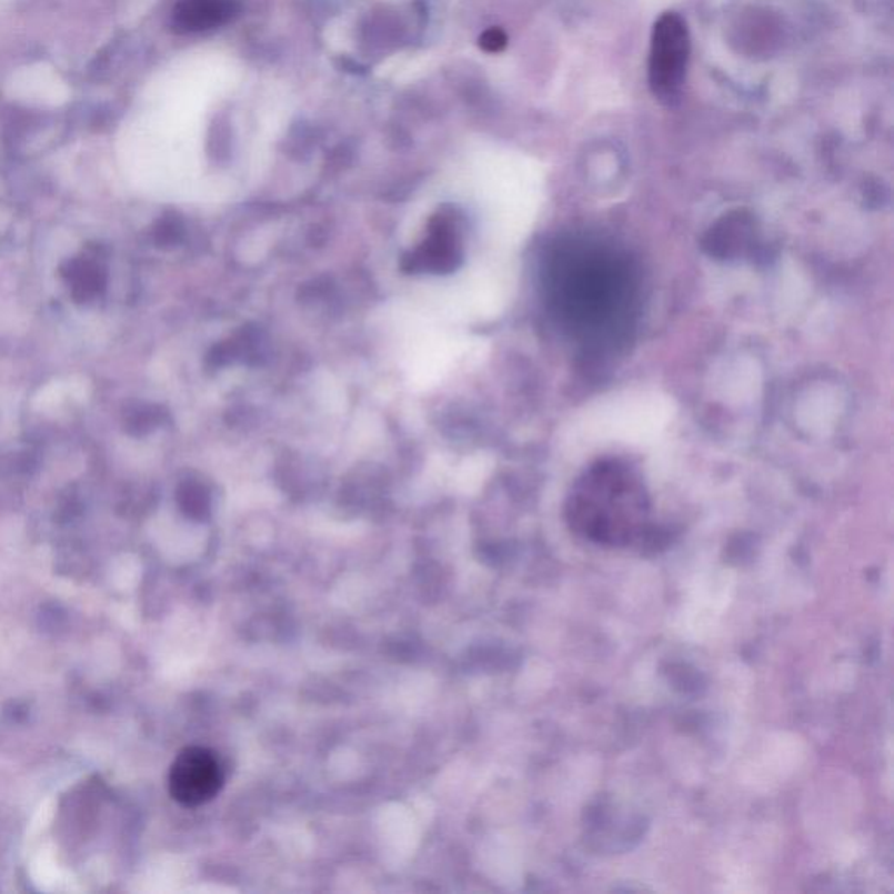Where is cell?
Segmentation results:
<instances>
[{"instance_id": "cell-1", "label": "cell", "mask_w": 894, "mask_h": 894, "mask_svg": "<svg viewBox=\"0 0 894 894\" xmlns=\"http://www.w3.org/2000/svg\"><path fill=\"white\" fill-rule=\"evenodd\" d=\"M548 292L566 331L584 343H615L630 329L636 277L630 258L615 247L567 238L548 264Z\"/></svg>"}, {"instance_id": "cell-2", "label": "cell", "mask_w": 894, "mask_h": 894, "mask_svg": "<svg viewBox=\"0 0 894 894\" xmlns=\"http://www.w3.org/2000/svg\"><path fill=\"white\" fill-rule=\"evenodd\" d=\"M691 58V33L680 14L659 18L650 46L649 81L655 99L673 107L682 99L686 67Z\"/></svg>"}, {"instance_id": "cell-3", "label": "cell", "mask_w": 894, "mask_h": 894, "mask_svg": "<svg viewBox=\"0 0 894 894\" xmlns=\"http://www.w3.org/2000/svg\"><path fill=\"white\" fill-rule=\"evenodd\" d=\"M224 786V769L212 750L184 747L168 774V792L177 804L194 808L209 804Z\"/></svg>"}, {"instance_id": "cell-4", "label": "cell", "mask_w": 894, "mask_h": 894, "mask_svg": "<svg viewBox=\"0 0 894 894\" xmlns=\"http://www.w3.org/2000/svg\"><path fill=\"white\" fill-rule=\"evenodd\" d=\"M234 9V0H184L177 9L175 20L185 30L210 29L233 17Z\"/></svg>"}, {"instance_id": "cell-5", "label": "cell", "mask_w": 894, "mask_h": 894, "mask_svg": "<svg viewBox=\"0 0 894 894\" xmlns=\"http://www.w3.org/2000/svg\"><path fill=\"white\" fill-rule=\"evenodd\" d=\"M752 231L753 224L747 217H743L741 213L727 217L715 229H711L706 247L710 249L711 255L732 258L735 253H740L743 247H746Z\"/></svg>"}, {"instance_id": "cell-6", "label": "cell", "mask_w": 894, "mask_h": 894, "mask_svg": "<svg viewBox=\"0 0 894 894\" xmlns=\"http://www.w3.org/2000/svg\"><path fill=\"white\" fill-rule=\"evenodd\" d=\"M505 33L496 29L488 30L481 38V46L486 51H500L505 46Z\"/></svg>"}]
</instances>
